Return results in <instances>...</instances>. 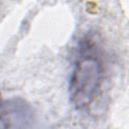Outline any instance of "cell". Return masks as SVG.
<instances>
[{
  "instance_id": "2",
  "label": "cell",
  "mask_w": 129,
  "mask_h": 129,
  "mask_svg": "<svg viewBox=\"0 0 129 129\" xmlns=\"http://www.w3.org/2000/svg\"><path fill=\"white\" fill-rule=\"evenodd\" d=\"M32 108L24 100L19 98L5 100L2 105L0 128L27 127L33 121Z\"/></svg>"
},
{
  "instance_id": "1",
  "label": "cell",
  "mask_w": 129,
  "mask_h": 129,
  "mask_svg": "<svg viewBox=\"0 0 129 129\" xmlns=\"http://www.w3.org/2000/svg\"><path fill=\"white\" fill-rule=\"evenodd\" d=\"M97 48L92 37L81 40L70 77V100L79 111L87 110L95 102L103 85L104 63Z\"/></svg>"
}]
</instances>
